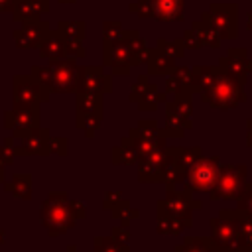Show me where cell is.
Listing matches in <instances>:
<instances>
[{"label": "cell", "instance_id": "f1b7e54d", "mask_svg": "<svg viewBox=\"0 0 252 252\" xmlns=\"http://www.w3.org/2000/svg\"><path fill=\"white\" fill-rule=\"evenodd\" d=\"M30 77L51 91V69H49V65H32Z\"/></svg>", "mask_w": 252, "mask_h": 252}, {"label": "cell", "instance_id": "8d00e7d4", "mask_svg": "<svg viewBox=\"0 0 252 252\" xmlns=\"http://www.w3.org/2000/svg\"><path fill=\"white\" fill-rule=\"evenodd\" d=\"M57 2H59V4H75L77 0H57Z\"/></svg>", "mask_w": 252, "mask_h": 252}, {"label": "cell", "instance_id": "9a60e30c", "mask_svg": "<svg viewBox=\"0 0 252 252\" xmlns=\"http://www.w3.org/2000/svg\"><path fill=\"white\" fill-rule=\"evenodd\" d=\"M165 158H167V148L154 150V152L146 154L144 158H140L136 161L140 183H158V181H161V171H163Z\"/></svg>", "mask_w": 252, "mask_h": 252}, {"label": "cell", "instance_id": "ffe728a7", "mask_svg": "<svg viewBox=\"0 0 252 252\" xmlns=\"http://www.w3.org/2000/svg\"><path fill=\"white\" fill-rule=\"evenodd\" d=\"M75 108L77 114H91L96 118L104 116V104L100 94H89V93H75Z\"/></svg>", "mask_w": 252, "mask_h": 252}, {"label": "cell", "instance_id": "ba28073f", "mask_svg": "<svg viewBox=\"0 0 252 252\" xmlns=\"http://www.w3.org/2000/svg\"><path fill=\"white\" fill-rule=\"evenodd\" d=\"M51 91L39 85L30 75H14L12 77V98L14 104H41L49 98Z\"/></svg>", "mask_w": 252, "mask_h": 252}, {"label": "cell", "instance_id": "ac0fdd59", "mask_svg": "<svg viewBox=\"0 0 252 252\" xmlns=\"http://www.w3.org/2000/svg\"><path fill=\"white\" fill-rule=\"evenodd\" d=\"M146 65H148V75H150V77H156V75H167V73H171V71L175 69L173 57L165 55V53L159 51L158 47L148 49Z\"/></svg>", "mask_w": 252, "mask_h": 252}, {"label": "cell", "instance_id": "7402d4cb", "mask_svg": "<svg viewBox=\"0 0 252 252\" xmlns=\"http://www.w3.org/2000/svg\"><path fill=\"white\" fill-rule=\"evenodd\" d=\"M185 226H187V222H183L181 219H175V217H171V215H167L163 211L156 213V228L161 234H177Z\"/></svg>", "mask_w": 252, "mask_h": 252}, {"label": "cell", "instance_id": "4316f807", "mask_svg": "<svg viewBox=\"0 0 252 252\" xmlns=\"http://www.w3.org/2000/svg\"><path fill=\"white\" fill-rule=\"evenodd\" d=\"M122 33H124V28L120 22H116V20L102 22V39L104 41H118L122 37Z\"/></svg>", "mask_w": 252, "mask_h": 252}, {"label": "cell", "instance_id": "7a4b0ae2", "mask_svg": "<svg viewBox=\"0 0 252 252\" xmlns=\"http://www.w3.org/2000/svg\"><path fill=\"white\" fill-rule=\"evenodd\" d=\"M39 104H14L4 112V128L14 140H20L39 128Z\"/></svg>", "mask_w": 252, "mask_h": 252}, {"label": "cell", "instance_id": "e0dca14e", "mask_svg": "<svg viewBox=\"0 0 252 252\" xmlns=\"http://www.w3.org/2000/svg\"><path fill=\"white\" fill-rule=\"evenodd\" d=\"M39 55L47 61H53V59H61V57H67V45L63 41V37L59 35V32L55 28H51L47 32V35L43 37V41L39 43L37 47Z\"/></svg>", "mask_w": 252, "mask_h": 252}, {"label": "cell", "instance_id": "cb8c5ba5", "mask_svg": "<svg viewBox=\"0 0 252 252\" xmlns=\"http://www.w3.org/2000/svg\"><path fill=\"white\" fill-rule=\"evenodd\" d=\"M187 128H191V120H187V118H183V116H177V114L167 112V116H165V126H163L165 136L179 138V136H183V132H185Z\"/></svg>", "mask_w": 252, "mask_h": 252}, {"label": "cell", "instance_id": "d6a6232c", "mask_svg": "<svg viewBox=\"0 0 252 252\" xmlns=\"http://www.w3.org/2000/svg\"><path fill=\"white\" fill-rule=\"evenodd\" d=\"M122 199H124V197H122V191H120V189L106 191V193H104V199H102V209H104V211H112Z\"/></svg>", "mask_w": 252, "mask_h": 252}, {"label": "cell", "instance_id": "52a82bcc", "mask_svg": "<svg viewBox=\"0 0 252 252\" xmlns=\"http://www.w3.org/2000/svg\"><path fill=\"white\" fill-rule=\"evenodd\" d=\"M77 93H89V94H108L112 93V75L104 71L100 65H83L79 69V83Z\"/></svg>", "mask_w": 252, "mask_h": 252}, {"label": "cell", "instance_id": "603a6c76", "mask_svg": "<svg viewBox=\"0 0 252 252\" xmlns=\"http://www.w3.org/2000/svg\"><path fill=\"white\" fill-rule=\"evenodd\" d=\"M110 217L114 219V220H118V222H122V224H130L134 219H138L140 217V211L132 205V201L130 199H122L112 211H110Z\"/></svg>", "mask_w": 252, "mask_h": 252}, {"label": "cell", "instance_id": "1f68e13d", "mask_svg": "<svg viewBox=\"0 0 252 252\" xmlns=\"http://www.w3.org/2000/svg\"><path fill=\"white\" fill-rule=\"evenodd\" d=\"M110 236H112L118 244H128V242H130V236H132V232H130V224H122V222L114 224L112 230H110Z\"/></svg>", "mask_w": 252, "mask_h": 252}, {"label": "cell", "instance_id": "6da1fadb", "mask_svg": "<svg viewBox=\"0 0 252 252\" xmlns=\"http://www.w3.org/2000/svg\"><path fill=\"white\" fill-rule=\"evenodd\" d=\"M39 220H41V226L47 230V236L57 238L67 234L77 222L71 209L69 195L65 191H51L47 199L41 203Z\"/></svg>", "mask_w": 252, "mask_h": 252}, {"label": "cell", "instance_id": "74e56055", "mask_svg": "<svg viewBox=\"0 0 252 252\" xmlns=\"http://www.w3.org/2000/svg\"><path fill=\"white\" fill-rule=\"evenodd\" d=\"M65 252H77V248H75V244H69V246H67V250H65Z\"/></svg>", "mask_w": 252, "mask_h": 252}, {"label": "cell", "instance_id": "4fadbf2b", "mask_svg": "<svg viewBox=\"0 0 252 252\" xmlns=\"http://www.w3.org/2000/svg\"><path fill=\"white\" fill-rule=\"evenodd\" d=\"M215 159H197L185 173V187L187 191H207L215 183Z\"/></svg>", "mask_w": 252, "mask_h": 252}, {"label": "cell", "instance_id": "5b68a950", "mask_svg": "<svg viewBox=\"0 0 252 252\" xmlns=\"http://www.w3.org/2000/svg\"><path fill=\"white\" fill-rule=\"evenodd\" d=\"M51 69V93L57 94H71L77 93V83H79V61L75 57H61L47 61Z\"/></svg>", "mask_w": 252, "mask_h": 252}, {"label": "cell", "instance_id": "484cf974", "mask_svg": "<svg viewBox=\"0 0 252 252\" xmlns=\"http://www.w3.org/2000/svg\"><path fill=\"white\" fill-rule=\"evenodd\" d=\"M100 122H102V118H96V116H91V114H77V118H75V126L87 138L94 136V132L100 128Z\"/></svg>", "mask_w": 252, "mask_h": 252}, {"label": "cell", "instance_id": "836d02e7", "mask_svg": "<svg viewBox=\"0 0 252 252\" xmlns=\"http://www.w3.org/2000/svg\"><path fill=\"white\" fill-rule=\"evenodd\" d=\"M71 209H73V215H75L77 220L87 217V209H85V203H83V201H75V199H71Z\"/></svg>", "mask_w": 252, "mask_h": 252}, {"label": "cell", "instance_id": "f546056e", "mask_svg": "<svg viewBox=\"0 0 252 252\" xmlns=\"http://www.w3.org/2000/svg\"><path fill=\"white\" fill-rule=\"evenodd\" d=\"M156 47H158L159 51H163L165 55H169V57H179V55L183 53V43H181V41H167V39H158Z\"/></svg>", "mask_w": 252, "mask_h": 252}, {"label": "cell", "instance_id": "30bf717a", "mask_svg": "<svg viewBox=\"0 0 252 252\" xmlns=\"http://www.w3.org/2000/svg\"><path fill=\"white\" fill-rule=\"evenodd\" d=\"M128 98L138 104L140 110L152 112L158 108L159 102H165V94L158 91L154 83H150V75H140L138 81L132 85Z\"/></svg>", "mask_w": 252, "mask_h": 252}, {"label": "cell", "instance_id": "d4e9b609", "mask_svg": "<svg viewBox=\"0 0 252 252\" xmlns=\"http://www.w3.org/2000/svg\"><path fill=\"white\" fill-rule=\"evenodd\" d=\"M93 252H130L128 244H118L112 236H94Z\"/></svg>", "mask_w": 252, "mask_h": 252}, {"label": "cell", "instance_id": "4dcf8cb0", "mask_svg": "<svg viewBox=\"0 0 252 252\" xmlns=\"http://www.w3.org/2000/svg\"><path fill=\"white\" fill-rule=\"evenodd\" d=\"M49 150L51 154H57L59 158H65L69 154V140L63 136H51L49 138Z\"/></svg>", "mask_w": 252, "mask_h": 252}, {"label": "cell", "instance_id": "3957f363", "mask_svg": "<svg viewBox=\"0 0 252 252\" xmlns=\"http://www.w3.org/2000/svg\"><path fill=\"white\" fill-rule=\"evenodd\" d=\"M126 138L134 144L136 152H138V159L144 158L146 154L154 152V150H159V148H165V132L163 128H159L154 120H140L138 126L130 128Z\"/></svg>", "mask_w": 252, "mask_h": 252}, {"label": "cell", "instance_id": "5bb4252c", "mask_svg": "<svg viewBox=\"0 0 252 252\" xmlns=\"http://www.w3.org/2000/svg\"><path fill=\"white\" fill-rule=\"evenodd\" d=\"M199 207V203H191V197L187 191L183 193H175L171 189H167V195L163 201H159L156 205V211H163L175 219H181L183 222L191 224V209Z\"/></svg>", "mask_w": 252, "mask_h": 252}, {"label": "cell", "instance_id": "7c38bea8", "mask_svg": "<svg viewBox=\"0 0 252 252\" xmlns=\"http://www.w3.org/2000/svg\"><path fill=\"white\" fill-rule=\"evenodd\" d=\"M49 30L51 26L43 18L33 22H22V26L12 32V37L20 49H37Z\"/></svg>", "mask_w": 252, "mask_h": 252}, {"label": "cell", "instance_id": "d6986e66", "mask_svg": "<svg viewBox=\"0 0 252 252\" xmlns=\"http://www.w3.org/2000/svg\"><path fill=\"white\" fill-rule=\"evenodd\" d=\"M4 191L10 193L16 199L30 201L33 193V181L30 173H16L10 181H4Z\"/></svg>", "mask_w": 252, "mask_h": 252}, {"label": "cell", "instance_id": "277c9868", "mask_svg": "<svg viewBox=\"0 0 252 252\" xmlns=\"http://www.w3.org/2000/svg\"><path fill=\"white\" fill-rule=\"evenodd\" d=\"M128 10L148 20L175 22L183 18V0H136Z\"/></svg>", "mask_w": 252, "mask_h": 252}, {"label": "cell", "instance_id": "9c48e42d", "mask_svg": "<svg viewBox=\"0 0 252 252\" xmlns=\"http://www.w3.org/2000/svg\"><path fill=\"white\" fill-rule=\"evenodd\" d=\"M55 30L59 32V35L63 37L67 45V57L81 59L87 55V49L83 45L85 35H87V26L83 20H61L57 22Z\"/></svg>", "mask_w": 252, "mask_h": 252}, {"label": "cell", "instance_id": "44dd1931", "mask_svg": "<svg viewBox=\"0 0 252 252\" xmlns=\"http://www.w3.org/2000/svg\"><path fill=\"white\" fill-rule=\"evenodd\" d=\"M110 159H112L114 165H132V163L138 161V152H136L134 144L126 136H122L120 142H118V146L112 148Z\"/></svg>", "mask_w": 252, "mask_h": 252}, {"label": "cell", "instance_id": "d590c367", "mask_svg": "<svg viewBox=\"0 0 252 252\" xmlns=\"http://www.w3.org/2000/svg\"><path fill=\"white\" fill-rule=\"evenodd\" d=\"M4 240H6V232H4L2 228H0V246L4 244Z\"/></svg>", "mask_w": 252, "mask_h": 252}, {"label": "cell", "instance_id": "e575fe53", "mask_svg": "<svg viewBox=\"0 0 252 252\" xmlns=\"http://www.w3.org/2000/svg\"><path fill=\"white\" fill-rule=\"evenodd\" d=\"M12 8H14V0H0V14H6V12L12 14Z\"/></svg>", "mask_w": 252, "mask_h": 252}, {"label": "cell", "instance_id": "8992f818", "mask_svg": "<svg viewBox=\"0 0 252 252\" xmlns=\"http://www.w3.org/2000/svg\"><path fill=\"white\" fill-rule=\"evenodd\" d=\"M102 67L110 69V75H130V69L136 67V59L130 51V47L122 41H102Z\"/></svg>", "mask_w": 252, "mask_h": 252}, {"label": "cell", "instance_id": "8fae6325", "mask_svg": "<svg viewBox=\"0 0 252 252\" xmlns=\"http://www.w3.org/2000/svg\"><path fill=\"white\" fill-rule=\"evenodd\" d=\"M49 138H51V132L47 128H35L33 132H30L28 136L20 138V140H14V152L16 156L20 158H28V156H49L51 150H49Z\"/></svg>", "mask_w": 252, "mask_h": 252}, {"label": "cell", "instance_id": "2e32d148", "mask_svg": "<svg viewBox=\"0 0 252 252\" xmlns=\"http://www.w3.org/2000/svg\"><path fill=\"white\" fill-rule=\"evenodd\" d=\"M49 14V0H14L12 18L16 22H33Z\"/></svg>", "mask_w": 252, "mask_h": 252}, {"label": "cell", "instance_id": "83f0119b", "mask_svg": "<svg viewBox=\"0 0 252 252\" xmlns=\"http://www.w3.org/2000/svg\"><path fill=\"white\" fill-rule=\"evenodd\" d=\"M14 138L12 136H6L4 138V144L0 146V169H4L6 165H10L18 156H16V152H14Z\"/></svg>", "mask_w": 252, "mask_h": 252}, {"label": "cell", "instance_id": "f35d334b", "mask_svg": "<svg viewBox=\"0 0 252 252\" xmlns=\"http://www.w3.org/2000/svg\"><path fill=\"white\" fill-rule=\"evenodd\" d=\"M2 181H6V173H4V169H0V183Z\"/></svg>", "mask_w": 252, "mask_h": 252}]
</instances>
